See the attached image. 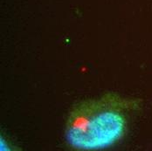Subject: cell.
Wrapping results in <instances>:
<instances>
[{"label":"cell","mask_w":152,"mask_h":151,"mask_svg":"<svg viewBox=\"0 0 152 151\" xmlns=\"http://www.w3.org/2000/svg\"><path fill=\"white\" fill-rule=\"evenodd\" d=\"M142 102L113 93L80 101L67 116L64 132L66 143L82 151L102 150L116 145L127 135L130 118Z\"/></svg>","instance_id":"6da1fadb"}]
</instances>
